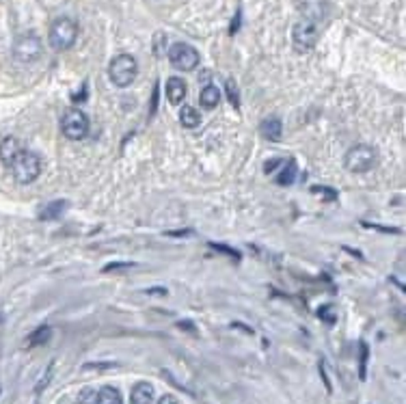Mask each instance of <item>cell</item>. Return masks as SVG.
Masks as SVG:
<instances>
[{"label":"cell","mask_w":406,"mask_h":404,"mask_svg":"<svg viewBox=\"0 0 406 404\" xmlns=\"http://www.w3.org/2000/svg\"><path fill=\"white\" fill-rule=\"evenodd\" d=\"M186 91H188V89H186V83H184L182 78L173 76V78L166 80V97H169V102H171L173 106H178V104L184 102Z\"/></svg>","instance_id":"cell-10"},{"label":"cell","mask_w":406,"mask_h":404,"mask_svg":"<svg viewBox=\"0 0 406 404\" xmlns=\"http://www.w3.org/2000/svg\"><path fill=\"white\" fill-rule=\"evenodd\" d=\"M158 404H180V402H178V398L173 395V393H164V395L158 400Z\"/></svg>","instance_id":"cell-23"},{"label":"cell","mask_w":406,"mask_h":404,"mask_svg":"<svg viewBox=\"0 0 406 404\" xmlns=\"http://www.w3.org/2000/svg\"><path fill=\"white\" fill-rule=\"evenodd\" d=\"M359 351H361V357H359V378L365 381V376H368V357H370V349H368L365 341L359 344Z\"/></svg>","instance_id":"cell-20"},{"label":"cell","mask_w":406,"mask_h":404,"mask_svg":"<svg viewBox=\"0 0 406 404\" xmlns=\"http://www.w3.org/2000/svg\"><path fill=\"white\" fill-rule=\"evenodd\" d=\"M78 404H95V391L93 389H82L78 395Z\"/></svg>","instance_id":"cell-22"},{"label":"cell","mask_w":406,"mask_h":404,"mask_svg":"<svg viewBox=\"0 0 406 404\" xmlns=\"http://www.w3.org/2000/svg\"><path fill=\"white\" fill-rule=\"evenodd\" d=\"M114 268H132V264H108V266L104 268V272H110V270H114Z\"/></svg>","instance_id":"cell-24"},{"label":"cell","mask_w":406,"mask_h":404,"mask_svg":"<svg viewBox=\"0 0 406 404\" xmlns=\"http://www.w3.org/2000/svg\"><path fill=\"white\" fill-rule=\"evenodd\" d=\"M169 61L180 72H193L199 65V52L188 43H173L169 50Z\"/></svg>","instance_id":"cell-6"},{"label":"cell","mask_w":406,"mask_h":404,"mask_svg":"<svg viewBox=\"0 0 406 404\" xmlns=\"http://www.w3.org/2000/svg\"><path fill=\"white\" fill-rule=\"evenodd\" d=\"M61 132L70 141H82L89 132V117L80 108H68L61 117Z\"/></svg>","instance_id":"cell-5"},{"label":"cell","mask_w":406,"mask_h":404,"mask_svg":"<svg viewBox=\"0 0 406 404\" xmlns=\"http://www.w3.org/2000/svg\"><path fill=\"white\" fill-rule=\"evenodd\" d=\"M260 130H262V134H264L266 139L279 141V139H281V132H283V126H281V119H279V117H268V119L262 122Z\"/></svg>","instance_id":"cell-15"},{"label":"cell","mask_w":406,"mask_h":404,"mask_svg":"<svg viewBox=\"0 0 406 404\" xmlns=\"http://www.w3.org/2000/svg\"><path fill=\"white\" fill-rule=\"evenodd\" d=\"M324 9H326L324 0H299V11L303 20L320 24L324 18Z\"/></svg>","instance_id":"cell-9"},{"label":"cell","mask_w":406,"mask_h":404,"mask_svg":"<svg viewBox=\"0 0 406 404\" xmlns=\"http://www.w3.org/2000/svg\"><path fill=\"white\" fill-rule=\"evenodd\" d=\"M376 162H378V154L370 145H355L353 149H348L343 158L346 169L353 173H368L376 166Z\"/></svg>","instance_id":"cell-4"},{"label":"cell","mask_w":406,"mask_h":404,"mask_svg":"<svg viewBox=\"0 0 406 404\" xmlns=\"http://www.w3.org/2000/svg\"><path fill=\"white\" fill-rule=\"evenodd\" d=\"M227 97H229V102L234 104L236 108L240 106V95H238V87H236L234 80H227Z\"/></svg>","instance_id":"cell-21"},{"label":"cell","mask_w":406,"mask_h":404,"mask_svg":"<svg viewBox=\"0 0 406 404\" xmlns=\"http://www.w3.org/2000/svg\"><path fill=\"white\" fill-rule=\"evenodd\" d=\"M139 74V65H137V59L130 54H119V56H114V59L110 61L108 65V76L112 80L114 87H130L134 83Z\"/></svg>","instance_id":"cell-2"},{"label":"cell","mask_w":406,"mask_h":404,"mask_svg":"<svg viewBox=\"0 0 406 404\" xmlns=\"http://www.w3.org/2000/svg\"><path fill=\"white\" fill-rule=\"evenodd\" d=\"M297 173H299V166L294 160H289V162H283V171L279 173V178H277V184L281 186H289L294 180H297Z\"/></svg>","instance_id":"cell-18"},{"label":"cell","mask_w":406,"mask_h":404,"mask_svg":"<svg viewBox=\"0 0 406 404\" xmlns=\"http://www.w3.org/2000/svg\"><path fill=\"white\" fill-rule=\"evenodd\" d=\"M41 39L35 35V33H26V35H20L14 43V56L20 61V63H33L41 56Z\"/></svg>","instance_id":"cell-8"},{"label":"cell","mask_w":406,"mask_h":404,"mask_svg":"<svg viewBox=\"0 0 406 404\" xmlns=\"http://www.w3.org/2000/svg\"><path fill=\"white\" fill-rule=\"evenodd\" d=\"M78 37V24L72 18H59L54 20L48 33V41L54 50H68L76 43Z\"/></svg>","instance_id":"cell-3"},{"label":"cell","mask_w":406,"mask_h":404,"mask_svg":"<svg viewBox=\"0 0 406 404\" xmlns=\"http://www.w3.org/2000/svg\"><path fill=\"white\" fill-rule=\"evenodd\" d=\"M320 374H322V381H324V385H326V391H331V383H328V378H326V372H324V363L320 361Z\"/></svg>","instance_id":"cell-26"},{"label":"cell","mask_w":406,"mask_h":404,"mask_svg":"<svg viewBox=\"0 0 406 404\" xmlns=\"http://www.w3.org/2000/svg\"><path fill=\"white\" fill-rule=\"evenodd\" d=\"M199 102H201V106L208 108V110L216 108L218 102H220V91H218V87H214V85L203 87V89H201V95H199Z\"/></svg>","instance_id":"cell-16"},{"label":"cell","mask_w":406,"mask_h":404,"mask_svg":"<svg viewBox=\"0 0 406 404\" xmlns=\"http://www.w3.org/2000/svg\"><path fill=\"white\" fill-rule=\"evenodd\" d=\"M95 404H124V398H122V391L117 387H102L95 391Z\"/></svg>","instance_id":"cell-13"},{"label":"cell","mask_w":406,"mask_h":404,"mask_svg":"<svg viewBox=\"0 0 406 404\" xmlns=\"http://www.w3.org/2000/svg\"><path fill=\"white\" fill-rule=\"evenodd\" d=\"M320 37V24L309 22V20H299L292 28V43L299 52H309Z\"/></svg>","instance_id":"cell-7"},{"label":"cell","mask_w":406,"mask_h":404,"mask_svg":"<svg viewBox=\"0 0 406 404\" xmlns=\"http://www.w3.org/2000/svg\"><path fill=\"white\" fill-rule=\"evenodd\" d=\"M50 335H52V329L50 326H39V329H35L28 337H26V349H35V346H43L48 339H50Z\"/></svg>","instance_id":"cell-19"},{"label":"cell","mask_w":406,"mask_h":404,"mask_svg":"<svg viewBox=\"0 0 406 404\" xmlns=\"http://www.w3.org/2000/svg\"><path fill=\"white\" fill-rule=\"evenodd\" d=\"M314 193H320V195H326L331 201H335V193L333 191H326V188H314Z\"/></svg>","instance_id":"cell-25"},{"label":"cell","mask_w":406,"mask_h":404,"mask_svg":"<svg viewBox=\"0 0 406 404\" xmlns=\"http://www.w3.org/2000/svg\"><path fill=\"white\" fill-rule=\"evenodd\" d=\"M154 400V387L149 383H137L130 391V404H151Z\"/></svg>","instance_id":"cell-12"},{"label":"cell","mask_w":406,"mask_h":404,"mask_svg":"<svg viewBox=\"0 0 406 404\" xmlns=\"http://www.w3.org/2000/svg\"><path fill=\"white\" fill-rule=\"evenodd\" d=\"M180 124L184 128H197L201 124V112L195 106H182V110H180Z\"/></svg>","instance_id":"cell-17"},{"label":"cell","mask_w":406,"mask_h":404,"mask_svg":"<svg viewBox=\"0 0 406 404\" xmlns=\"http://www.w3.org/2000/svg\"><path fill=\"white\" fill-rule=\"evenodd\" d=\"M11 166V173L18 184H33L39 176H41V158L35 154V152H28V149H22L16 160L9 164Z\"/></svg>","instance_id":"cell-1"},{"label":"cell","mask_w":406,"mask_h":404,"mask_svg":"<svg viewBox=\"0 0 406 404\" xmlns=\"http://www.w3.org/2000/svg\"><path fill=\"white\" fill-rule=\"evenodd\" d=\"M22 152V145L16 137H5L0 141V160H3L7 166L16 160V156Z\"/></svg>","instance_id":"cell-11"},{"label":"cell","mask_w":406,"mask_h":404,"mask_svg":"<svg viewBox=\"0 0 406 404\" xmlns=\"http://www.w3.org/2000/svg\"><path fill=\"white\" fill-rule=\"evenodd\" d=\"M68 210V201L65 199H56V201H50L41 212H39V220H56L61 218V214Z\"/></svg>","instance_id":"cell-14"}]
</instances>
